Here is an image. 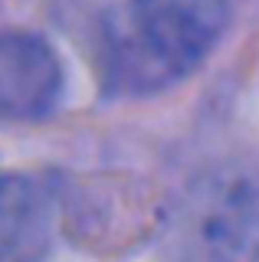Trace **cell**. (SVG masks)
<instances>
[{
  "mask_svg": "<svg viewBox=\"0 0 259 262\" xmlns=\"http://www.w3.org/2000/svg\"><path fill=\"white\" fill-rule=\"evenodd\" d=\"M230 16L233 0H132L118 79L132 92L181 82L217 49Z\"/></svg>",
  "mask_w": 259,
  "mask_h": 262,
  "instance_id": "obj_1",
  "label": "cell"
},
{
  "mask_svg": "<svg viewBox=\"0 0 259 262\" xmlns=\"http://www.w3.org/2000/svg\"><path fill=\"white\" fill-rule=\"evenodd\" d=\"M167 236L174 262H259V167L226 161L197 174Z\"/></svg>",
  "mask_w": 259,
  "mask_h": 262,
  "instance_id": "obj_2",
  "label": "cell"
},
{
  "mask_svg": "<svg viewBox=\"0 0 259 262\" xmlns=\"http://www.w3.org/2000/svg\"><path fill=\"white\" fill-rule=\"evenodd\" d=\"M66 72L53 43L33 30H0V118L36 121L59 108Z\"/></svg>",
  "mask_w": 259,
  "mask_h": 262,
  "instance_id": "obj_3",
  "label": "cell"
},
{
  "mask_svg": "<svg viewBox=\"0 0 259 262\" xmlns=\"http://www.w3.org/2000/svg\"><path fill=\"white\" fill-rule=\"evenodd\" d=\"M56 220L53 190L23 170H0V262H36Z\"/></svg>",
  "mask_w": 259,
  "mask_h": 262,
  "instance_id": "obj_4",
  "label": "cell"
}]
</instances>
